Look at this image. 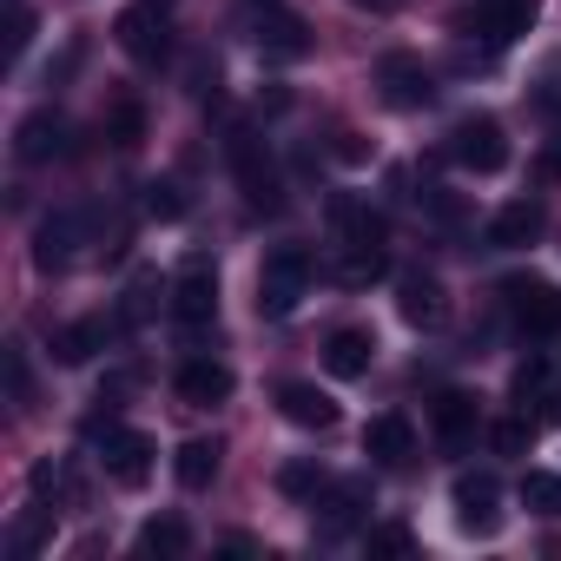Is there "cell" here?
I'll return each mask as SVG.
<instances>
[{
	"instance_id": "d4e9b609",
	"label": "cell",
	"mask_w": 561,
	"mask_h": 561,
	"mask_svg": "<svg viewBox=\"0 0 561 561\" xmlns=\"http://www.w3.org/2000/svg\"><path fill=\"white\" fill-rule=\"evenodd\" d=\"M139 548H146V554H165V561H179V554L192 548V528H185L179 515H152V522L139 528Z\"/></svg>"
},
{
	"instance_id": "9c48e42d",
	"label": "cell",
	"mask_w": 561,
	"mask_h": 561,
	"mask_svg": "<svg viewBox=\"0 0 561 561\" xmlns=\"http://www.w3.org/2000/svg\"><path fill=\"white\" fill-rule=\"evenodd\" d=\"M449 502H456V522L469 535H495L502 528V489H495V476H456Z\"/></svg>"
},
{
	"instance_id": "836d02e7",
	"label": "cell",
	"mask_w": 561,
	"mask_h": 561,
	"mask_svg": "<svg viewBox=\"0 0 561 561\" xmlns=\"http://www.w3.org/2000/svg\"><path fill=\"white\" fill-rule=\"evenodd\" d=\"M47 515H54V508H41V515H27V522L14 528V554H34V548H41V535H47Z\"/></svg>"
},
{
	"instance_id": "5b68a950",
	"label": "cell",
	"mask_w": 561,
	"mask_h": 561,
	"mask_svg": "<svg viewBox=\"0 0 561 561\" xmlns=\"http://www.w3.org/2000/svg\"><path fill=\"white\" fill-rule=\"evenodd\" d=\"M502 305H508V318H515L522 331H535V337L561 331V291L541 285V277H508V285H502Z\"/></svg>"
},
{
	"instance_id": "ffe728a7",
	"label": "cell",
	"mask_w": 561,
	"mask_h": 561,
	"mask_svg": "<svg viewBox=\"0 0 561 561\" xmlns=\"http://www.w3.org/2000/svg\"><path fill=\"white\" fill-rule=\"evenodd\" d=\"M370 357H377V337L370 331H331V344H324V364H331V377H364L370 370Z\"/></svg>"
},
{
	"instance_id": "8992f818",
	"label": "cell",
	"mask_w": 561,
	"mask_h": 561,
	"mask_svg": "<svg viewBox=\"0 0 561 561\" xmlns=\"http://www.w3.org/2000/svg\"><path fill=\"white\" fill-rule=\"evenodd\" d=\"M231 172H238L251 211H277V192H285V185H277V165L264 159V146L251 133H231Z\"/></svg>"
},
{
	"instance_id": "603a6c76",
	"label": "cell",
	"mask_w": 561,
	"mask_h": 561,
	"mask_svg": "<svg viewBox=\"0 0 561 561\" xmlns=\"http://www.w3.org/2000/svg\"><path fill=\"white\" fill-rule=\"evenodd\" d=\"M436 436H443L449 449H462V443L476 436V397H462V390L436 397Z\"/></svg>"
},
{
	"instance_id": "cb8c5ba5",
	"label": "cell",
	"mask_w": 561,
	"mask_h": 561,
	"mask_svg": "<svg viewBox=\"0 0 561 561\" xmlns=\"http://www.w3.org/2000/svg\"><path fill=\"white\" fill-rule=\"evenodd\" d=\"M218 456H225V449H218L211 436H192V443H179V462H172V469H179L185 489H205V482L218 476Z\"/></svg>"
},
{
	"instance_id": "277c9868",
	"label": "cell",
	"mask_w": 561,
	"mask_h": 561,
	"mask_svg": "<svg viewBox=\"0 0 561 561\" xmlns=\"http://www.w3.org/2000/svg\"><path fill=\"white\" fill-rule=\"evenodd\" d=\"M377 87H383V100H390L397 113H416V106L436 100V73H430L416 54H383V60H377Z\"/></svg>"
},
{
	"instance_id": "f1b7e54d",
	"label": "cell",
	"mask_w": 561,
	"mask_h": 561,
	"mask_svg": "<svg viewBox=\"0 0 561 561\" xmlns=\"http://www.w3.org/2000/svg\"><path fill=\"white\" fill-rule=\"evenodd\" d=\"M277 489H285V495H318L324 489V469L318 462H285V469H277Z\"/></svg>"
},
{
	"instance_id": "e0dca14e",
	"label": "cell",
	"mask_w": 561,
	"mask_h": 561,
	"mask_svg": "<svg viewBox=\"0 0 561 561\" xmlns=\"http://www.w3.org/2000/svg\"><path fill=\"white\" fill-rule=\"evenodd\" d=\"M73 244H80V211L41 218V231H34V264H41V271H60V264L73 257Z\"/></svg>"
},
{
	"instance_id": "9a60e30c",
	"label": "cell",
	"mask_w": 561,
	"mask_h": 561,
	"mask_svg": "<svg viewBox=\"0 0 561 561\" xmlns=\"http://www.w3.org/2000/svg\"><path fill=\"white\" fill-rule=\"evenodd\" d=\"M14 152H21L27 165L60 159V152H67V119H60V113H27L21 133H14Z\"/></svg>"
},
{
	"instance_id": "ab89813d",
	"label": "cell",
	"mask_w": 561,
	"mask_h": 561,
	"mask_svg": "<svg viewBox=\"0 0 561 561\" xmlns=\"http://www.w3.org/2000/svg\"><path fill=\"white\" fill-rule=\"evenodd\" d=\"M251 8H277V0H251Z\"/></svg>"
},
{
	"instance_id": "4dcf8cb0",
	"label": "cell",
	"mask_w": 561,
	"mask_h": 561,
	"mask_svg": "<svg viewBox=\"0 0 561 561\" xmlns=\"http://www.w3.org/2000/svg\"><path fill=\"white\" fill-rule=\"evenodd\" d=\"M146 211L152 218H185V192L172 179H159V185H146Z\"/></svg>"
},
{
	"instance_id": "7c38bea8",
	"label": "cell",
	"mask_w": 561,
	"mask_h": 561,
	"mask_svg": "<svg viewBox=\"0 0 561 561\" xmlns=\"http://www.w3.org/2000/svg\"><path fill=\"white\" fill-rule=\"evenodd\" d=\"M331 231H337V244H383V238H390L383 211H370V205L351 198V192H331Z\"/></svg>"
},
{
	"instance_id": "2e32d148",
	"label": "cell",
	"mask_w": 561,
	"mask_h": 561,
	"mask_svg": "<svg viewBox=\"0 0 561 561\" xmlns=\"http://www.w3.org/2000/svg\"><path fill=\"white\" fill-rule=\"evenodd\" d=\"M277 410H285L298 430H331L337 423V403L318 383H277Z\"/></svg>"
},
{
	"instance_id": "d6a6232c",
	"label": "cell",
	"mask_w": 561,
	"mask_h": 561,
	"mask_svg": "<svg viewBox=\"0 0 561 561\" xmlns=\"http://www.w3.org/2000/svg\"><path fill=\"white\" fill-rule=\"evenodd\" d=\"M27 34H34V14H27L21 0H14V8H8V54H14V60L27 54Z\"/></svg>"
},
{
	"instance_id": "8d00e7d4",
	"label": "cell",
	"mask_w": 561,
	"mask_h": 561,
	"mask_svg": "<svg viewBox=\"0 0 561 561\" xmlns=\"http://www.w3.org/2000/svg\"><path fill=\"white\" fill-rule=\"evenodd\" d=\"M152 291H159V277L146 271V277H133V298H126V318H146L152 311Z\"/></svg>"
},
{
	"instance_id": "52a82bcc",
	"label": "cell",
	"mask_w": 561,
	"mask_h": 561,
	"mask_svg": "<svg viewBox=\"0 0 561 561\" xmlns=\"http://www.w3.org/2000/svg\"><path fill=\"white\" fill-rule=\"evenodd\" d=\"M113 34H119V47H126V54H133L139 67H159V60H165V47H172V27H165V14L152 8V0H139V8H126Z\"/></svg>"
},
{
	"instance_id": "f35d334b",
	"label": "cell",
	"mask_w": 561,
	"mask_h": 561,
	"mask_svg": "<svg viewBox=\"0 0 561 561\" xmlns=\"http://www.w3.org/2000/svg\"><path fill=\"white\" fill-rule=\"evenodd\" d=\"M357 8H377V14H383V8H397V0H357Z\"/></svg>"
},
{
	"instance_id": "6da1fadb",
	"label": "cell",
	"mask_w": 561,
	"mask_h": 561,
	"mask_svg": "<svg viewBox=\"0 0 561 561\" xmlns=\"http://www.w3.org/2000/svg\"><path fill=\"white\" fill-rule=\"evenodd\" d=\"M311 291V251L298 244H277L257 271V318H291Z\"/></svg>"
},
{
	"instance_id": "3957f363",
	"label": "cell",
	"mask_w": 561,
	"mask_h": 561,
	"mask_svg": "<svg viewBox=\"0 0 561 561\" xmlns=\"http://www.w3.org/2000/svg\"><path fill=\"white\" fill-rule=\"evenodd\" d=\"M449 159H456L462 172H476V179L502 172V165H508V133H502V119H489V113L456 119V133H449Z\"/></svg>"
},
{
	"instance_id": "ac0fdd59",
	"label": "cell",
	"mask_w": 561,
	"mask_h": 561,
	"mask_svg": "<svg viewBox=\"0 0 561 561\" xmlns=\"http://www.w3.org/2000/svg\"><path fill=\"white\" fill-rule=\"evenodd\" d=\"M535 8H541V0H476V21H482V34L502 47V41H515V34L535 27Z\"/></svg>"
},
{
	"instance_id": "74e56055",
	"label": "cell",
	"mask_w": 561,
	"mask_h": 561,
	"mask_svg": "<svg viewBox=\"0 0 561 561\" xmlns=\"http://www.w3.org/2000/svg\"><path fill=\"white\" fill-rule=\"evenodd\" d=\"M337 159H344V165H364V159H370L364 133H337Z\"/></svg>"
},
{
	"instance_id": "ba28073f",
	"label": "cell",
	"mask_w": 561,
	"mask_h": 561,
	"mask_svg": "<svg viewBox=\"0 0 561 561\" xmlns=\"http://www.w3.org/2000/svg\"><path fill=\"white\" fill-rule=\"evenodd\" d=\"M172 318L192 324V331L218 318V271H211L205 257H192V264L179 271V285H172Z\"/></svg>"
},
{
	"instance_id": "1f68e13d",
	"label": "cell",
	"mask_w": 561,
	"mask_h": 561,
	"mask_svg": "<svg viewBox=\"0 0 561 561\" xmlns=\"http://www.w3.org/2000/svg\"><path fill=\"white\" fill-rule=\"evenodd\" d=\"M528 436H535V423H522V416H508V423H495V430H489V443H495L502 456H522V449H528Z\"/></svg>"
},
{
	"instance_id": "484cf974",
	"label": "cell",
	"mask_w": 561,
	"mask_h": 561,
	"mask_svg": "<svg viewBox=\"0 0 561 561\" xmlns=\"http://www.w3.org/2000/svg\"><path fill=\"white\" fill-rule=\"evenodd\" d=\"M337 277H344V285H370V277H383V244H344Z\"/></svg>"
},
{
	"instance_id": "d590c367",
	"label": "cell",
	"mask_w": 561,
	"mask_h": 561,
	"mask_svg": "<svg viewBox=\"0 0 561 561\" xmlns=\"http://www.w3.org/2000/svg\"><path fill=\"white\" fill-rule=\"evenodd\" d=\"M541 383H548V364H541V357H528V364L515 370V397H541Z\"/></svg>"
},
{
	"instance_id": "83f0119b",
	"label": "cell",
	"mask_w": 561,
	"mask_h": 561,
	"mask_svg": "<svg viewBox=\"0 0 561 561\" xmlns=\"http://www.w3.org/2000/svg\"><path fill=\"white\" fill-rule=\"evenodd\" d=\"M106 139H113V146H139V139H146V106H139V100H119V106L106 113Z\"/></svg>"
},
{
	"instance_id": "4316f807",
	"label": "cell",
	"mask_w": 561,
	"mask_h": 561,
	"mask_svg": "<svg viewBox=\"0 0 561 561\" xmlns=\"http://www.w3.org/2000/svg\"><path fill=\"white\" fill-rule=\"evenodd\" d=\"M522 508H535V515H561V476L528 469V476H522Z\"/></svg>"
},
{
	"instance_id": "e575fe53",
	"label": "cell",
	"mask_w": 561,
	"mask_h": 561,
	"mask_svg": "<svg viewBox=\"0 0 561 561\" xmlns=\"http://www.w3.org/2000/svg\"><path fill=\"white\" fill-rule=\"evenodd\" d=\"M8 390H14V403H27V397H34V383H27V357H21V344L8 351Z\"/></svg>"
},
{
	"instance_id": "8fae6325",
	"label": "cell",
	"mask_w": 561,
	"mask_h": 561,
	"mask_svg": "<svg viewBox=\"0 0 561 561\" xmlns=\"http://www.w3.org/2000/svg\"><path fill=\"white\" fill-rule=\"evenodd\" d=\"M397 311H403L410 324L436 331V324L449 318V298H443V285H436L430 271H410V277H397Z\"/></svg>"
},
{
	"instance_id": "7a4b0ae2",
	"label": "cell",
	"mask_w": 561,
	"mask_h": 561,
	"mask_svg": "<svg viewBox=\"0 0 561 561\" xmlns=\"http://www.w3.org/2000/svg\"><path fill=\"white\" fill-rule=\"evenodd\" d=\"M87 436H100V462H106V476H113V482L139 489V482L152 476L159 443H152L146 430H126V423H113V416H93V423H87Z\"/></svg>"
},
{
	"instance_id": "5bb4252c",
	"label": "cell",
	"mask_w": 561,
	"mask_h": 561,
	"mask_svg": "<svg viewBox=\"0 0 561 561\" xmlns=\"http://www.w3.org/2000/svg\"><path fill=\"white\" fill-rule=\"evenodd\" d=\"M225 397H231V370H225V364L192 357V364L179 370V403H185V410H218Z\"/></svg>"
},
{
	"instance_id": "7402d4cb",
	"label": "cell",
	"mask_w": 561,
	"mask_h": 561,
	"mask_svg": "<svg viewBox=\"0 0 561 561\" xmlns=\"http://www.w3.org/2000/svg\"><path fill=\"white\" fill-rule=\"evenodd\" d=\"M318 508H324V515H318V528H324V535H344V528L370 508V489H364V482H337Z\"/></svg>"
},
{
	"instance_id": "f546056e",
	"label": "cell",
	"mask_w": 561,
	"mask_h": 561,
	"mask_svg": "<svg viewBox=\"0 0 561 561\" xmlns=\"http://www.w3.org/2000/svg\"><path fill=\"white\" fill-rule=\"evenodd\" d=\"M364 548H370V554H410V548H416V535H410L403 522H383V528H370V535H364Z\"/></svg>"
},
{
	"instance_id": "4fadbf2b",
	"label": "cell",
	"mask_w": 561,
	"mask_h": 561,
	"mask_svg": "<svg viewBox=\"0 0 561 561\" xmlns=\"http://www.w3.org/2000/svg\"><path fill=\"white\" fill-rule=\"evenodd\" d=\"M541 225H548V211H541L535 198H515V205H502V211L489 218V244H495V251H522V244L541 238Z\"/></svg>"
},
{
	"instance_id": "d6986e66",
	"label": "cell",
	"mask_w": 561,
	"mask_h": 561,
	"mask_svg": "<svg viewBox=\"0 0 561 561\" xmlns=\"http://www.w3.org/2000/svg\"><path fill=\"white\" fill-rule=\"evenodd\" d=\"M257 54H264V60H305V54H311L305 21H291V14H264V21H257Z\"/></svg>"
},
{
	"instance_id": "30bf717a",
	"label": "cell",
	"mask_w": 561,
	"mask_h": 561,
	"mask_svg": "<svg viewBox=\"0 0 561 561\" xmlns=\"http://www.w3.org/2000/svg\"><path fill=\"white\" fill-rule=\"evenodd\" d=\"M364 456L383 462V469H403V462L416 456V430H410V416H403V410L370 416V430H364Z\"/></svg>"
},
{
	"instance_id": "44dd1931",
	"label": "cell",
	"mask_w": 561,
	"mask_h": 561,
	"mask_svg": "<svg viewBox=\"0 0 561 561\" xmlns=\"http://www.w3.org/2000/svg\"><path fill=\"white\" fill-rule=\"evenodd\" d=\"M106 318H80V324H67V331H54V357L60 364H87L93 351H106Z\"/></svg>"
}]
</instances>
